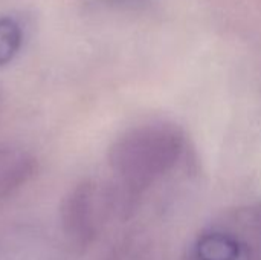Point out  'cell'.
<instances>
[{
    "mask_svg": "<svg viewBox=\"0 0 261 260\" xmlns=\"http://www.w3.org/2000/svg\"><path fill=\"white\" fill-rule=\"evenodd\" d=\"M185 152V135L171 123L154 121L130 127L109 149L116 198L125 205L171 172Z\"/></svg>",
    "mask_w": 261,
    "mask_h": 260,
    "instance_id": "obj_1",
    "label": "cell"
},
{
    "mask_svg": "<svg viewBox=\"0 0 261 260\" xmlns=\"http://www.w3.org/2000/svg\"><path fill=\"white\" fill-rule=\"evenodd\" d=\"M187 260H261V204L217 216L197 234Z\"/></svg>",
    "mask_w": 261,
    "mask_h": 260,
    "instance_id": "obj_2",
    "label": "cell"
},
{
    "mask_svg": "<svg viewBox=\"0 0 261 260\" xmlns=\"http://www.w3.org/2000/svg\"><path fill=\"white\" fill-rule=\"evenodd\" d=\"M61 230L69 245L84 250L96 234V188L92 182L76 184L64 198L60 210Z\"/></svg>",
    "mask_w": 261,
    "mask_h": 260,
    "instance_id": "obj_3",
    "label": "cell"
},
{
    "mask_svg": "<svg viewBox=\"0 0 261 260\" xmlns=\"http://www.w3.org/2000/svg\"><path fill=\"white\" fill-rule=\"evenodd\" d=\"M35 170L37 161L28 150L0 144V201L23 187Z\"/></svg>",
    "mask_w": 261,
    "mask_h": 260,
    "instance_id": "obj_4",
    "label": "cell"
},
{
    "mask_svg": "<svg viewBox=\"0 0 261 260\" xmlns=\"http://www.w3.org/2000/svg\"><path fill=\"white\" fill-rule=\"evenodd\" d=\"M24 31L21 23L11 17H0V67L6 66L21 49Z\"/></svg>",
    "mask_w": 261,
    "mask_h": 260,
    "instance_id": "obj_5",
    "label": "cell"
}]
</instances>
